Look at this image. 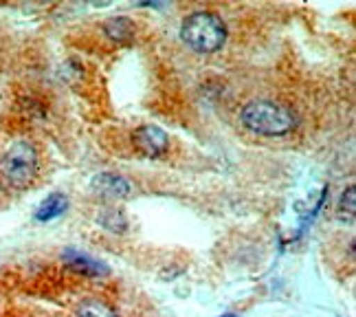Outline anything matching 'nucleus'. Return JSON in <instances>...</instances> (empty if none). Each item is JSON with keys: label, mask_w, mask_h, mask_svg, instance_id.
Segmentation results:
<instances>
[{"label": "nucleus", "mask_w": 356, "mask_h": 317, "mask_svg": "<svg viewBox=\"0 0 356 317\" xmlns=\"http://www.w3.org/2000/svg\"><path fill=\"white\" fill-rule=\"evenodd\" d=\"M242 123L255 134L264 137H282L289 134L297 126V117L293 115L291 108H286L277 102L257 100L249 102L242 108Z\"/></svg>", "instance_id": "obj_1"}, {"label": "nucleus", "mask_w": 356, "mask_h": 317, "mask_svg": "<svg viewBox=\"0 0 356 317\" xmlns=\"http://www.w3.org/2000/svg\"><path fill=\"white\" fill-rule=\"evenodd\" d=\"M90 190L95 192L97 196L108 199V201H121V199H128L130 196V183L123 178L121 174L115 172H102L97 176H92L90 181Z\"/></svg>", "instance_id": "obj_5"}, {"label": "nucleus", "mask_w": 356, "mask_h": 317, "mask_svg": "<svg viewBox=\"0 0 356 317\" xmlns=\"http://www.w3.org/2000/svg\"><path fill=\"white\" fill-rule=\"evenodd\" d=\"M132 144H134V148L139 150L143 157L156 159V157L168 153L170 137L165 134V130H161L159 126L145 123V126H139L132 132Z\"/></svg>", "instance_id": "obj_4"}, {"label": "nucleus", "mask_w": 356, "mask_h": 317, "mask_svg": "<svg viewBox=\"0 0 356 317\" xmlns=\"http://www.w3.org/2000/svg\"><path fill=\"white\" fill-rule=\"evenodd\" d=\"M40 168L38 150L31 141H13L0 157V181L11 190H24L33 183Z\"/></svg>", "instance_id": "obj_3"}, {"label": "nucleus", "mask_w": 356, "mask_h": 317, "mask_svg": "<svg viewBox=\"0 0 356 317\" xmlns=\"http://www.w3.org/2000/svg\"><path fill=\"white\" fill-rule=\"evenodd\" d=\"M66 208H68V199L64 194H60V192H56V194L47 196L42 203H40V208L35 210V220H40V223L56 220L66 212Z\"/></svg>", "instance_id": "obj_7"}, {"label": "nucleus", "mask_w": 356, "mask_h": 317, "mask_svg": "<svg viewBox=\"0 0 356 317\" xmlns=\"http://www.w3.org/2000/svg\"><path fill=\"white\" fill-rule=\"evenodd\" d=\"M183 42L200 55H211L220 51L227 42L225 22L209 11H196L181 26Z\"/></svg>", "instance_id": "obj_2"}, {"label": "nucleus", "mask_w": 356, "mask_h": 317, "mask_svg": "<svg viewBox=\"0 0 356 317\" xmlns=\"http://www.w3.org/2000/svg\"><path fill=\"white\" fill-rule=\"evenodd\" d=\"M62 258H64V263L71 269H75L77 273H84V275H106L108 273V269L99 263V260H95L77 249H66Z\"/></svg>", "instance_id": "obj_6"}, {"label": "nucleus", "mask_w": 356, "mask_h": 317, "mask_svg": "<svg viewBox=\"0 0 356 317\" xmlns=\"http://www.w3.org/2000/svg\"><path fill=\"white\" fill-rule=\"evenodd\" d=\"M104 33L111 40H115V42H126V40H130L134 36V24L128 18L117 16L104 24Z\"/></svg>", "instance_id": "obj_8"}, {"label": "nucleus", "mask_w": 356, "mask_h": 317, "mask_svg": "<svg viewBox=\"0 0 356 317\" xmlns=\"http://www.w3.org/2000/svg\"><path fill=\"white\" fill-rule=\"evenodd\" d=\"M77 317H117V313L102 300H88L79 307Z\"/></svg>", "instance_id": "obj_9"}]
</instances>
